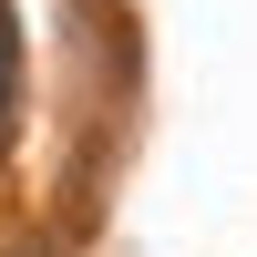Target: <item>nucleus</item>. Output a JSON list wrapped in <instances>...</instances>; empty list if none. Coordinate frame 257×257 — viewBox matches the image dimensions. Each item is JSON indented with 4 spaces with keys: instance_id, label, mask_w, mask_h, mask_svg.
I'll return each instance as SVG.
<instances>
[{
    "instance_id": "f257e3e1",
    "label": "nucleus",
    "mask_w": 257,
    "mask_h": 257,
    "mask_svg": "<svg viewBox=\"0 0 257 257\" xmlns=\"http://www.w3.org/2000/svg\"><path fill=\"white\" fill-rule=\"evenodd\" d=\"M11 123H21V21L0 11V155H11Z\"/></svg>"
},
{
    "instance_id": "f03ea898",
    "label": "nucleus",
    "mask_w": 257,
    "mask_h": 257,
    "mask_svg": "<svg viewBox=\"0 0 257 257\" xmlns=\"http://www.w3.org/2000/svg\"><path fill=\"white\" fill-rule=\"evenodd\" d=\"M21 257H52V247H21Z\"/></svg>"
}]
</instances>
